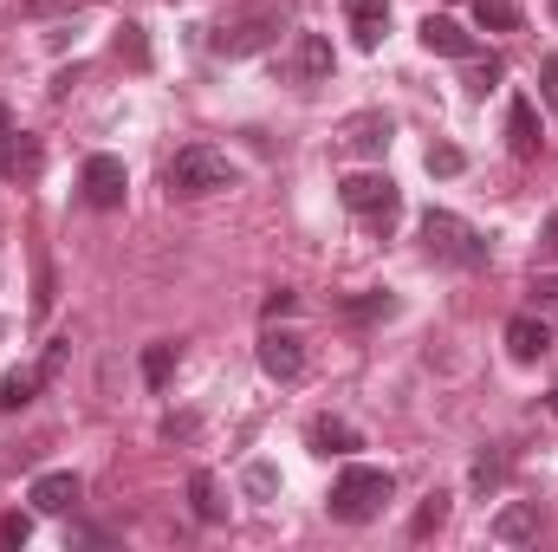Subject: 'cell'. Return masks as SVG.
Wrapping results in <instances>:
<instances>
[{
  "mask_svg": "<svg viewBox=\"0 0 558 552\" xmlns=\"http://www.w3.org/2000/svg\"><path fill=\"white\" fill-rule=\"evenodd\" d=\"M286 26H292L286 0H254V7H234V13H221V20H215L208 46H215L221 59H254V52L279 46V33H286Z\"/></svg>",
  "mask_w": 558,
  "mask_h": 552,
  "instance_id": "obj_1",
  "label": "cell"
},
{
  "mask_svg": "<svg viewBox=\"0 0 558 552\" xmlns=\"http://www.w3.org/2000/svg\"><path fill=\"white\" fill-rule=\"evenodd\" d=\"M234 176H241V169H234L221 149H208V143L175 149V156H169V169H162L169 195H182V202H202V195H215V189H234Z\"/></svg>",
  "mask_w": 558,
  "mask_h": 552,
  "instance_id": "obj_2",
  "label": "cell"
},
{
  "mask_svg": "<svg viewBox=\"0 0 558 552\" xmlns=\"http://www.w3.org/2000/svg\"><path fill=\"white\" fill-rule=\"evenodd\" d=\"M422 248H428V261L461 267V274L487 267V241H481V228H468V221L448 215V208H428V215H422Z\"/></svg>",
  "mask_w": 558,
  "mask_h": 552,
  "instance_id": "obj_3",
  "label": "cell"
},
{
  "mask_svg": "<svg viewBox=\"0 0 558 552\" xmlns=\"http://www.w3.org/2000/svg\"><path fill=\"white\" fill-rule=\"evenodd\" d=\"M390 494H397V481H390L384 468H364V461H357V468H344V475L331 481V501H325V507H331V520L364 527V520H377V514H384V501H390Z\"/></svg>",
  "mask_w": 558,
  "mask_h": 552,
  "instance_id": "obj_4",
  "label": "cell"
},
{
  "mask_svg": "<svg viewBox=\"0 0 558 552\" xmlns=\"http://www.w3.org/2000/svg\"><path fill=\"white\" fill-rule=\"evenodd\" d=\"M338 202H344L357 221L384 228V221L397 215V202H403V195H397V182H390V176H344V182H338Z\"/></svg>",
  "mask_w": 558,
  "mask_h": 552,
  "instance_id": "obj_5",
  "label": "cell"
},
{
  "mask_svg": "<svg viewBox=\"0 0 558 552\" xmlns=\"http://www.w3.org/2000/svg\"><path fill=\"white\" fill-rule=\"evenodd\" d=\"M331 65H338V52H331L325 33H292V46H286V59H279L286 85H325Z\"/></svg>",
  "mask_w": 558,
  "mask_h": 552,
  "instance_id": "obj_6",
  "label": "cell"
},
{
  "mask_svg": "<svg viewBox=\"0 0 558 552\" xmlns=\"http://www.w3.org/2000/svg\"><path fill=\"white\" fill-rule=\"evenodd\" d=\"M78 189H85V202H92V208H124V189H131L124 156H85Z\"/></svg>",
  "mask_w": 558,
  "mask_h": 552,
  "instance_id": "obj_7",
  "label": "cell"
},
{
  "mask_svg": "<svg viewBox=\"0 0 558 552\" xmlns=\"http://www.w3.org/2000/svg\"><path fill=\"white\" fill-rule=\"evenodd\" d=\"M260 371L279 377V384H292V377L305 371V338H299V332H267V338H260Z\"/></svg>",
  "mask_w": 558,
  "mask_h": 552,
  "instance_id": "obj_8",
  "label": "cell"
},
{
  "mask_svg": "<svg viewBox=\"0 0 558 552\" xmlns=\"http://www.w3.org/2000/svg\"><path fill=\"white\" fill-rule=\"evenodd\" d=\"M422 46L441 52V59H468V52H481L474 33H468L461 20H448V13H428V20H422Z\"/></svg>",
  "mask_w": 558,
  "mask_h": 552,
  "instance_id": "obj_9",
  "label": "cell"
},
{
  "mask_svg": "<svg viewBox=\"0 0 558 552\" xmlns=\"http://www.w3.org/2000/svg\"><path fill=\"white\" fill-rule=\"evenodd\" d=\"M507 351H513L520 364H533V358H546V351H553V325H546V319H533V312H520V319H507Z\"/></svg>",
  "mask_w": 558,
  "mask_h": 552,
  "instance_id": "obj_10",
  "label": "cell"
},
{
  "mask_svg": "<svg viewBox=\"0 0 558 552\" xmlns=\"http://www.w3.org/2000/svg\"><path fill=\"white\" fill-rule=\"evenodd\" d=\"M26 501H33L39 514H72V507H78V475H72V468H52V475L33 481Z\"/></svg>",
  "mask_w": 558,
  "mask_h": 552,
  "instance_id": "obj_11",
  "label": "cell"
},
{
  "mask_svg": "<svg viewBox=\"0 0 558 552\" xmlns=\"http://www.w3.org/2000/svg\"><path fill=\"white\" fill-rule=\"evenodd\" d=\"M494 540H500V547H526V540H539V501H513V507H500V514H494Z\"/></svg>",
  "mask_w": 558,
  "mask_h": 552,
  "instance_id": "obj_12",
  "label": "cell"
},
{
  "mask_svg": "<svg viewBox=\"0 0 558 552\" xmlns=\"http://www.w3.org/2000/svg\"><path fill=\"white\" fill-rule=\"evenodd\" d=\"M39 163H46L39 137H26V131H7V137H0V176H7V182H20V176H39Z\"/></svg>",
  "mask_w": 558,
  "mask_h": 552,
  "instance_id": "obj_13",
  "label": "cell"
},
{
  "mask_svg": "<svg viewBox=\"0 0 558 552\" xmlns=\"http://www.w3.org/2000/svg\"><path fill=\"white\" fill-rule=\"evenodd\" d=\"M344 20H351L357 46L371 52V46H384V33H390V0H344Z\"/></svg>",
  "mask_w": 558,
  "mask_h": 552,
  "instance_id": "obj_14",
  "label": "cell"
},
{
  "mask_svg": "<svg viewBox=\"0 0 558 552\" xmlns=\"http://www.w3.org/2000/svg\"><path fill=\"white\" fill-rule=\"evenodd\" d=\"M507 143H513V156H539V105L533 98H513L507 105Z\"/></svg>",
  "mask_w": 558,
  "mask_h": 552,
  "instance_id": "obj_15",
  "label": "cell"
},
{
  "mask_svg": "<svg viewBox=\"0 0 558 552\" xmlns=\"http://www.w3.org/2000/svg\"><path fill=\"white\" fill-rule=\"evenodd\" d=\"M312 448H318V455H351V448H364V435H357L351 422H338V416H318V422H312Z\"/></svg>",
  "mask_w": 558,
  "mask_h": 552,
  "instance_id": "obj_16",
  "label": "cell"
},
{
  "mask_svg": "<svg viewBox=\"0 0 558 552\" xmlns=\"http://www.w3.org/2000/svg\"><path fill=\"white\" fill-rule=\"evenodd\" d=\"M344 143H351L357 156H384V149H390V118H357Z\"/></svg>",
  "mask_w": 558,
  "mask_h": 552,
  "instance_id": "obj_17",
  "label": "cell"
},
{
  "mask_svg": "<svg viewBox=\"0 0 558 552\" xmlns=\"http://www.w3.org/2000/svg\"><path fill=\"white\" fill-rule=\"evenodd\" d=\"M500 79H507L500 52H487V59H481V52H468V92H481V98H487V92H494Z\"/></svg>",
  "mask_w": 558,
  "mask_h": 552,
  "instance_id": "obj_18",
  "label": "cell"
},
{
  "mask_svg": "<svg viewBox=\"0 0 558 552\" xmlns=\"http://www.w3.org/2000/svg\"><path fill=\"white\" fill-rule=\"evenodd\" d=\"M189 501H195V520H208V527L221 520V501H215V475H208V468L189 475Z\"/></svg>",
  "mask_w": 558,
  "mask_h": 552,
  "instance_id": "obj_19",
  "label": "cell"
},
{
  "mask_svg": "<svg viewBox=\"0 0 558 552\" xmlns=\"http://www.w3.org/2000/svg\"><path fill=\"white\" fill-rule=\"evenodd\" d=\"M474 26H487V33H513V26H520V7H513V0H474Z\"/></svg>",
  "mask_w": 558,
  "mask_h": 552,
  "instance_id": "obj_20",
  "label": "cell"
},
{
  "mask_svg": "<svg viewBox=\"0 0 558 552\" xmlns=\"http://www.w3.org/2000/svg\"><path fill=\"white\" fill-rule=\"evenodd\" d=\"M39 384H46L39 371H13V377H0V410H26Z\"/></svg>",
  "mask_w": 558,
  "mask_h": 552,
  "instance_id": "obj_21",
  "label": "cell"
},
{
  "mask_svg": "<svg viewBox=\"0 0 558 552\" xmlns=\"http://www.w3.org/2000/svg\"><path fill=\"white\" fill-rule=\"evenodd\" d=\"M169 371H175V345L162 338V345H149V351H143V384H149V391H162V384H169Z\"/></svg>",
  "mask_w": 558,
  "mask_h": 552,
  "instance_id": "obj_22",
  "label": "cell"
},
{
  "mask_svg": "<svg viewBox=\"0 0 558 552\" xmlns=\"http://www.w3.org/2000/svg\"><path fill=\"white\" fill-rule=\"evenodd\" d=\"M441 520H448V494H428V501L416 507V520H410V540H428Z\"/></svg>",
  "mask_w": 558,
  "mask_h": 552,
  "instance_id": "obj_23",
  "label": "cell"
},
{
  "mask_svg": "<svg viewBox=\"0 0 558 552\" xmlns=\"http://www.w3.org/2000/svg\"><path fill=\"white\" fill-rule=\"evenodd\" d=\"M344 312L351 319H390L397 305H390V292H357V299H344Z\"/></svg>",
  "mask_w": 558,
  "mask_h": 552,
  "instance_id": "obj_24",
  "label": "cell"
},
{
  "mask_svg": "<svg viewBox=\"0 0 558 552\" xmlns=\"http://www.w3.org/2000/svg\"><path fill=\"white\" fill-rule=\"evenodd\" d=\"M428 176H461V149L454 143H435L428 149Z\"/></svg>",
  "mask_w": 558,
  "mask_h": 552,
  "instance_id": "obj_25",
  "label": "cell"
},
{
  "mask_svg": "<svg viewBox=\"0 0 558 552\" xmlns=\"http://www.w3.org/2000/svg\"><path fill=\"white\" fill-rule=\"evenodd\" d=\"M118 59H131V65H143V59H149V46H143V26H124V33H118Z\"/></svg>",
  "mask_w": 558,
  "mask_h": 552,
  "instance_id": "obj_26",
  "label": "cell"
},
{
  "mask_svg": "<svg viewBox=\"0 0 558 552\" xmlns=\"http://www.w3.org/2000/svg\"><path fill=\"white\" fill-rule=\"evenodd\" d=\"M274 488H279V475L267 468V461H254V468H247V494H254V501H267Z\"/></svg>",
  "mask_w": 558,
  "mask_h": 552,
  "instance_id": "obj_27",
  "label": "cell"
},
{
  "mask_svg": "<svg viewBox=\"0 0 558 552\" xmlns=\"http://www.w3.org/2000/svg\"><path fill=\"white\" fill-rule=\"evenodd\" d=\"M539 98H546V105L558 111V52L546 59V65H539Z\"/></svg>",
  "mask_w": 558,
  "mask_h": 552,
  "instance_id": "obj_28",
  "label": "cell"
},
{
  "mask_svg": "<svg viewBox=\"0 0 558 552\" xmlns=\"http://www.w3.org/2000/svg\"><path fill=\"white\" fill-rule=\"evenodd\" d=\"M26 533H33V527H26L20 514H7V520H0V547H26Z\"/></svg>",
  "mask_w": 558,
  "mask_h": 552,
  "instance_id": "obj_29",
  "label": "cell"
},
{
  "mask_svg": "<svg viewBox=\"0 0 558 552\" xmlns=\"http://www.w3.org/2000/svg\"><path fill=\"white\" fill-rule=\"evenodd\" d=\"M72 7H85V0H20V13H72Z\"/></svg>",
  "mask_w": 558,
  "mask_h": 552,
  "instance_id": "obj_30",
  "label": "cell"
},
{
  "mask_svg": "<svg viewBox=\"0 0 558 552\" xmlns=\"http://www.w3.org/2000/svg\"><path fill=\"white\" fill-rule=\"evenodd\" d=\"M539 254H553L558 261V208L546 215V228H539Z\"/></svg>",
  "mask_w": 558,
  "mask_h": 552,
  "instance_id": "obj_31",
  "label": "cell"
},
{
  "mask_svg": "<svg viewBox=\"0 0 558 552\" xmlns=\"http://www.w3.org/2000/svg\"><path fill=\"white\" fill-rule=\"evenodd\" d=\"M533 299H546V305H558V274H533Z\"/></svg>",
  "mask_w": 558,
  "mask_h": 552,
  "instance_id": "obj_32",
  "label": "cell"
},
{
  "mask_svg": "<svg viewBox=\"0 0 558 552\" xmlns=\"http://www.w3.org/2000/svg\"><path fill=\"white\" fill-rule=\"evenodd\" d=\"M292 305H299V299H292V292H286V286H279V292H267V319H286V312H292Z\"/></svg>",
  "mask_w": 558,
  "mask_h": 552,
  "instance_id": "obj_33",
  "label": "cell"
},
{
  "mask_svg": "<svg viewBox=\"0 0 558 552\" xmlns=\"http://www.w3.org/2000/svg\"><path fill=\"white\" fill-rule=\"evenodd\" d=\"M7 131H13V118H7V105H0V137H7Z\"/></svg>",
  "mask_w": 558,
  "mask_h": 552,
  "instance_id": "obj_34",
  "label": "cell"
},
{
  "mask_svg": "<svg viewBox=\"0 0 558 552\" xmlns=\"http://www.w3.org/2000/svg\"><path fill=\"white\" fill-rule=\"evenodd\" d=\"M553 20H558V0H553Z\"/></svg>",
  "mask_w": 558,
  "mask_h": 552,
  "instance_id": "obj_35",
  "label": "cell"
},
{
  "mask_svg": "<svg viewBox=\"0 0 558 552\" xmlns=\"http://www.w3.org/2000/svg\"><path fill=\"white\" fill-rule=\"evenodd\" d=\"M553 410H558V391H553Z\"/></svg>",
  "mask_w": 558,
  "mask_h": 552,
  "instance_id": "obj_36",
  "label": "cell"
}]
</instances>
